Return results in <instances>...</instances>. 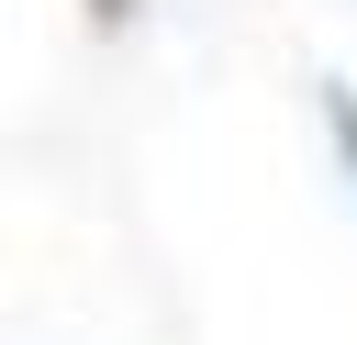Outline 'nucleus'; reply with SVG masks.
I'll use <instances>...</instances> for the list:
<instances>
[{
    "label": "nucleus",
    "mask_w": 357,
    "mask_h": 345,
    "mask_svg": "<svg viewBox=\"0 0 357 345\" xmlns=\"http://www.w3.org/2000/svg\"><path fill=\"white\" fill-rule=\"evenodd\" d=\"M324 134H335V156H346V189H357V100H346V89H324Z\"/></svg>",
    "instance_id": "1"
},
{
    "label": "nucleus",
    "mask_w": 357,
    "mask_h": 345,
    "mask_svg": "<svg viewBox=\"0 0 357 345\" xmlns=\"http://www.w3.org/2000/svg\"><path fill=\"white\" fill-rule=\"evenodd\" d=\"M78 11H89V22H100V33H123V22H134V11H145V0H78Z\"/></svg>",
    "instance_id": "2"
}]
</instances>
